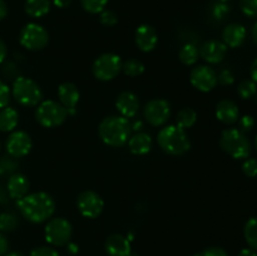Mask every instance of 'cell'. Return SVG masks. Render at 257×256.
I'll return each instance as SVG.
<instances>
[{"label":"cell","instance_id":"cell-1","mask_svg":"<svg viewBox=\"0 0 257 256\" xmlns=\"http://www.w3.org/2000/svg\"><path fill=\"white\" fill-rule=\"evenodd\" d=\"M18 210L25 220L33 223H42L53 216L55 201L49 193L34 192L25 195L17 202Z\"/></svg>","mask_w":257,"mask_h":256},{"label":"cell","instance_id":"cell-2","mask_svg":"<svg viewBox=\"0 0 257 256\" xmlns=\"http://www.w3.org/2000/svg\"><path fill=\"white\" fill-rule=\"evenodd\" d=\"M99 137L105 145L110 147H122L131 137V123L122 115H109L105 117L98 127Z\"/></svg>","mask_w":257,"mask_h":256},{"label":"cell","instance_id":"cell-3","mask_svg":"<svg viewBox=\"0 0 257 256\" xmlns=\"http://www.w3.org/2000/svg\"><path fill=\"white\" fill-rule=\"evenodd\" d=\"M158 146L171 156H181L191 148V141L185 130L178 125H167L157 135Z\"/></svg>","mask_w":257,"mask_h":256},{"label":"cell","instance_id":"cell-4","mask_svg":"<svg viewBox=\"0 0 257 256\" xmlns=\"http://www.w3.org/2000/svg\"><path fill=\"white\" fill-rule=\"evenodd\" d=\"M220 146L227 155L235 160L248 158L251 153V142L243 132L237 128H227L222 132Z\"/></svg>","mask_w":257,"mask_h":256},{"label":"cell","instance_id":"cell-5","mask_svg":"<svg viewBox=\"0 0 257 256\" xmlns=\"http://www.w3.org/2000/svg\"><path fill=\"white\" fill-rule=\"evenodd\" d=\"M13 97L24 107H34L42 100L43 93L34 80L25 77H18L13 83Z\"/></svg>","mask_w":257,"mask_h":256},{"label":"cell","instance_id":"cell-6","mask_svg":"<svg viewBox=\"0 0 257 256\" xmlns=\"http://www.w3.org/2000/svg\"><path fill=\"white\" fill-rule=\"evenodd\" d=\"M35 118L40 125L45 128H54L62 125L68 118V110L55 100H44L38 105Z\"/></svg>","mask_w":257,"mask_h":256},{"label":"cell","instance_id":"cell-7","mask_svg":"<svg viewBox=\"0 0 257 256\" xmlns=\"http://www.w3.org/2000/svg\"><path fill=\"white\" fill-rule=\"evenodd\" d=\"M123 62L119 55L114 53H104L93 63V74L98 80L108 82L117 77L122 70Z\"/></svg>","mask_w":257,"mask_h":256},{"label":"cell","instance_id":"cell-8","mask_svg":"<svg viewBox=\"0 0 257 256\" xmlns=\"http://www.w3.org/2000/svg\"><path fill=\"white\" fill-rule=\"evenodd\" d=\"M44 232L48 243L53 246H64L70 242L73 227L64 217H55L48 221Z\"/></svg>","mask_w":257,"mask_h":256},{"label":"cell","instance_id":"cell-9","mask_svg":"<svg viewBox=\"0 0 257 256\" xmlns=\"http://www.w3.org/2000/svg\"><path fill=\"white\" fill-rule=\"evenodd\" d=\"M19 42L28 50H42L49 42V34L42 25L29 23L20 32Z\"/></svg>","mask_w":257,"mask_h":256},{"label":"cell","instance_id":"cell-10","mask_svg":"<svg viewBox=\"0 0 257 256\" xmlns=\"http://www.w3.org/2000/svg\"><path fill=\"white\" fill-rule=\"evenodd\" d=\"M77 206L82 216L87 218H95L102 213L104 201L94 191H84L78 196Z\"/></svg>","mask_w":257,"mask_h":256},{"label":"cell","instance_id":"cell-11","mask_svg":"<svg viewBox=\"0 0 257 256\" xmlns=\"http://www.w3.org/2000/svg\"><path fill=\"white\" fill-rule=\"evenodd\" d=\"M171 114L170 103L165 99H152L146 104L145 118L153 127H161L168 120Z\"/></svg>","mask_w":257,"mask_h":256},{"label":"cell","instance_id":"cell-12","mask_svg":"<svg viewBox=\"0 0 257 256\" xmlns=\"http://www.w3.org/2000/svg\"><path fill=\"white\" fill-rule=\"evenodd\" d=\"M191 84L201 92H210L217 85V74L208 65H197L190 74Z\"/></svg>","mask_w":257,"mask_h":256},{"label":"cell","instance_id":"cell-13","mask_svg":"<svg viewBox=\"0 0 257 256\" xmlns=\"http://www.w3.org/2000/svg\"><path fill=\"white\" fill-rule=\"evenodd\" d=\"M7 151L13 158H22L32 151L33 142L30 136L24 131H15L8 137Z\"/></svg>","mask_w":257,"mask_h":256},{"label":"cell","instance_id":"cell-14","mask_svg":"<svg viewBox=\"0 0 257 256\" xmlns=\"http://www.w3.org/2000/svg\"><path fill=\"white\" fill-rule=\"evenodd\" d=\"M227 53V45L220 40L211 39L203 43L201 47L200 55L205 62L210 63V64H217V63L222 62Z\"/></svg>","mask_w":257,"mask_h":256},{"label":"cell","instance_id":"cell-15","mask_svg":"<svg viewBox=\"0 0 257 256\" xmlns=\"http://www.w3.org/2000/svg\"><path fill=\"white\" fill-rule=\"evenodd\" d=\"M135 40L137 47L142 52H152L158 43L157 30L150 24H142L137 28L135 35Z\"/></svg>","mask_w":257,"mask_h":256},{"label":"cell","instance_id":"cell-16","mask_svg":"<svg viewBox=\"0 0 257 256\" xmlns=\"http://www.w3.org/2000/svg\"><path fill=\"white\" fill-rule=\"evenodd\" d=\"M58 98L60 100V104L68 110V114L72 113L74 114L75 107H77L78 102H79L80 93L78 90L77 85L73 83H62L58 87Z\"/></svg>","mask_w":257,"mask_h":256},{"label":"cell","instance_id":"cell-17","mask_svg":"<svg viewBox=\"0 0 257 256\" xmlns=\"http://www.w3.org/2000/svg\"><path fill=\"white\" fill-rule=\"evenodd\" d=\"M115 108L120 115L127 119L133 118L140 109V100L138 97L132 92H123L118 95L115 100Z\"/></svg>","mask_w":257,"mask_h":256},{"label":"cell","instance_id":"cell-18","mask_svg":"<svg viewBox=\"0 0 257 256\" xmlns=\"http://www.w3.org/2000/svg\"><path fill=\"white\" fill-rule=\"evenodd\" d=\"M105 252L109 256H131V242L125 236L113 233L105 241Z\"/></svg>","mask_w":257,"mask_h":256},{"label":"cell","instance_id":"cell-19","mask_svg":"<svg viewBox=\"0 0 257 256\" xmlns=\"http://www.w3.org/2000/svg\"><path fill=\"white\" fill-rule=\"evenodd\" d=\"M216 117L223 124H233L240 118L237 104L230 99H222L216 105Z\"/></svg>","mask_w":257,"mask_h":256},{"label":"cell","instance_id":"cell-20","mask_svg":"<svg viewBox=\"0 0 257 256\" xmlns=\"http://www.w3.org/2000/svg\"><path fill=\"white\" fill-rule=\"evenodd\" d=\"M29 186V180H28L27 176L23 175V173H14L8 180V195L10 198H14L17 201L20 200L25 195H28Z\"/></svg>","mask_w":257,"mask_h":256},{"label":"cell","instance_id":"cell-21","mask_svg":"<svg viewBox=\"0 0 257 256\" xmlns=\"http://www.w3.org/2000/svg\"><path fill=\"white\" fill-rule=\"evenodd\" d=\"M223 43L230 48H238L243 44L246 39V29L243 25L232 23L223 29Z\"/></svg>","mask_w":257,"mask_h":256},{"label":"cell","instance_id":"cell-22","mask_svg":"<svg viewBox=\"0 0 257 256\" xmlns=\"http://www.w3.org/2000/svg\"><path fill=\"white\" fill-rule=\"evenodd\" d=\"M128 148H130L133 155H147L151 148H152V138L147 133H136L135 136L130 137V140H128Z\"/></svg>","mask_w":257,"mask_h":256},{"label":"cell","instance_id":"cell-23","mask_svg":"<svg viewBox=\"0 0 257 256\" xmlns=\"http://www.w3.org/2000/svg\"><path fill=\"white\" fill-rule=\"evenodd\" d=\"M19 122V114L12 107H4L0 109V131L2 132H12L15 130Z\"/></svg>","mask_w":257,"mask_h":256},{"label":"cell","instance_id":"cell-24","mask_svg":"<svg viewBox=\"0 0 257 256\" xmlns=\"http://www.w3.org/2000/svg\"><path fill=\"white\" fill-rule=\"evenodd\" d=\"M50 10L49 0H27L25 13L32 18H42Z\"/></svg>","mask_w":257,"mask_h":256},{"label":"cell","instance_id":"cell-25","mask_svg":"<svg viewBox=\"0 0 257 256\" xmlns=\"http://www.w3.org/2000/svg\"><path fill=\"white\" fill-rule=\"evenodd\" d=\"M196 120H197V113L195 109L190 107H185L177 113V117H176V122L180 128L182 130H187L195 125Z\"/></svg>","mask_w":257,"mask_h":256},{"label":"cell","instance_id":"cell-26","mask_svg":"<svg viewBox=\"0 0 257 256\" xmlns=\"http://www.w3.org/2000/svg\"><path fill=\"white\" fill-rule=\"evenodd\" d=\"M198 57H200V52H198L197 47L191 43L185 44L178 52V58H180L181 63L185 65H193L197 63Z\"/></svg>","mask_w":257,"mask_h":256},{"label":"cell","instance_id":"cell-27","mask_svg":"<svg viewBox=\"0 0 257 256\" xmlns=\"http://www.w3.org/2000/svg\"><path fill=\"white\" fill-rule=\"evenodd\" d=\"M243 236L246 242L252 250L257 251V217H251L243 227Z\"/></svg>","mask_w":257,"mask_h":256},{"label":"cell","instance_id":"cell-28","mask_svg":"<svg viewBox=\"0 0 257 256\" xmlns=\"http://www.w3.org/2000/svg\"><path fill=\"white\" fill-rule=\"evenodd\" d=\"M122 70L124 72L125 75L128 77H140L141 74H143L145 72V65L141 60L138 59H128L127 62L123 63L122 65Z\"/></svg>","mask_w":257,"mask_h":256},{"label":"cell","instance_id":"cell-29","mask_svg":"<svg viewBox=\"0 0 257 256\" xmlns=\"http://www.w3.org/2000/svg\"><path fill=\"white\" fill-rule=\"evenodd\" d=\"M18 217L13 212L0 213V232H12L18 227Z\"/></svg>","mask_w":257,"mask_h":256},{"label":"cell","instance_id":"cell-30","mask_svg":"<svg viewBox=\"0 0 257 256\" xmlns=\"http://www.w3.org/2000/svg\"><path fill=\"white\" fill-rule=\"evenodd\" d=\"M257 89V83L253 82L252 79H245L238 84L237 93L242 99H250L255 97V93Z\"/></svg>","mask_w":257,"mask_h":256},{"label":"cell","instance_id":"cell-31","mask_svg":"<svg viewBox=\"0 0 257 256\" xmlns=\"http://www.w3.org/2000/svg\"><path fill=\"white\" fill-rule=\"evenodd\" d=\"M80 3L85 12L90 14H98L105 9L108 0H80Z\"/></svg>","mask_w":257,"mask_h":256},{"label":"cell","instance_id":"cell-32","mask_svg":"<svg viewBox=\"0 0 257 256\" xmlns=\"http://www.w3.org/2000/svg\"><path fill=\"white\" fill-rule=\"evenodd\" d=\"M241 12L248 18H257V0H240Z\"/></svg>","mask_w":257,"mask_h":256},{"label":"cell","instance_id":"cell-33","mask_svg":"<svg viewBox=\"0 0 257 256\" xmlns=\"http://www.w3.org/2000/svg\"><path fill=\"white\" fill-rule=\"evenodd\" d=\"M212 17L217 20H222L225 19L226 17L230 13V7H228L226 3L222 2H217L216 4H213L212 7Z\"/></svg>","mask_w":257,"mask_h":256},{"label":"cell","instance_id":"cell-34","mask_svg":"<svg viewBox=\"0 0 257 256\" xmlns=\"http://www.w3.org/2000/svg\"><path fill=\"white\" fill-rule=\"evenodd\" d=\"M118 17L113 10H107L104 9L100 13V23L105 27H113V25L117 24Z\"/></svg>","mask_w":257,"mask_h":256},{"label":"cell","instance_id":"cell-35","mask_svg":"<svg viewBox=\"0 0 257 256\" xmlns=\"http://www.w3.org/2000/svg\"><path fill=\"white\" fill-rule=\"evenodd\" d=\"M242 171L247 177H256L257 176V160L256 158H247L242 165Z\"/></svg>","mask_w":257,"mask_h":256},{"label":"cell","instance_id":"cell-36","mask_svg":"<svg viewBox=\"0 0 257 256\" xmlns=\"http://www.w3.org/2000/svg\"><path fill=\"white\" fill-rule=\"evenodd\" d=\"M238 127H240L238 130H240L241 132H250V131L255 127V119H253L252 115L250 114L243 115V117H241L240 119H238Z\"/></svg>","mask_w":257,"mask_h":256},{"label":"cell","instance_id":"cell-37","mask_svg":"<svg viewBox=\"0 0 257 256\" xmlns=\"http://www.w3.org/2000/svg\"><path fill=\"white\" fill-rule=\"evenodd\" d=\"M29 256H59V253L55 248L49 247V246H40V247L34 248Z\"/></svg>","mask_w":257,"mask_h":256},{"label":"cell","instance_id":"cell-38","mask_svg":"<svg viewBox=\"0 0 257 256\" xmlns=\"http://www.w3.org/2000/svg\"><path fill=\"white\" fill-rule=\"evenodd\" d=\"M10 100V89L3 80H0V109L7 107Z\"/></svg>","mask_w":257,"mask_h":256},{"label":"cell","instance_id":"cell-39","mask_svg":"<svg viewBox=\"0 0 257 256\" xmlns=\"http://www.w3.org/2000/svg\"><path fill=\"white\" fill-rule=\"evenodd\" d=\"M217 82H220L222 85H231L235 82V77L230 69H223L220 75H217Z\"/></svg>","mask_w":257,"mask_h":256},{"label":"cell","instance_id":"cell-40","mask_svg":"<svg viewBox=\"0 0 257 256\" xmlns=\"http://www.w3.org/2000/svg\"><path fill=\"white\" fill-rule=\"evenodd\" d=\"M17 167V163L13 162L10 158L4 157L0 161V175H5V173H10L12 171L15 170Z\"/></svg>","mask_w":257,"mask_h":256},{"label":"cell","instance_id":"cell-41","mask_svg":"<svg viewBox=\"0 0 257 256\" xmlns=\"http://www.w3.org/2000/svg\"><path fill=\"white\" fill-rule=\"evenodd\" d=\"M193 256H228L223 248L221 247H208L206 250L201 251V252L196 253Z\"/></svg>","mask_w":257,"mask_h":256},{"label":"cell","instance_id":"cell-42","mask_svg":"<svg viewBox=\"0 0 257 256\" xmlns=\"http://www.w3.org/2000/svg\"><path fill=\"white\" fill-rule=\"evenodd\" d=\"M8 248H9V242L3 232H0V256H4L8 252Z\"/></svg>","mask_w":257,"mask_h":256},{"label":"cell","instance_id":"cell-43","mask_svg":"<svg viewBox=\"0 0 257 256\" xmlns=\"http://www.w3.org/2000/svg\"><path fill=\"white\" fill-rule=\"evenodd\" d=\"M7 54H8V49H7V45H5L4 40L0 38V63H3L5 60V58H7Z\"/></svg>","mask_w":257,"mask_h":256},{"label":"cell","instance_id":"cell-44","mask_svg":"<svg viewBox=\"0 0 257 256\" xmlns=\"http://www.w3.org/2000/svg\"><path fill=\"white\" fill-rule=\"evenodd\" d=\"M250 74H251V78H252L253 82L257 83V58L255 60H253L252 64H251Z\"/></svg>","mask_w":257,"mask_h":256},{"label":"cell","instance_id":"cell-45","mask_svg":"<svg viewBox=\"0 0 257 256\" xmlns=\"http://www.w3.org/2000/svg\"><path fill=\"white\" fill-rule=\"evenodd\" d=\"M55 7L60 8V9H64V8H68L72 3V0H53Z\"/></svg>","mask_w":257,"mask_h":256},{"label":"cell","instance_id":"cell-46","mask_svg":"<svg viewBox=\"0 0 257 256\" xmlns=\"http://www.w3.org/2000/svg\"><path fill=\"white\" fill-rule=\"evenodd\" d=\"M8 14V7L4 0H0V20L4 19Z\"/></svg>","mask_w":257,"mask_h":256},{"label":"cell","instance_id":"cell-47","mask_svg":"<svg viewBox=\"0 0 257 256\" xmlns=\"http://www.w3.org/2000/svg\"><path fill=\"white\" fill-rule=\"evenodd\" d=\"M238 256H257L256 251L252 250V248H242L238 253Z\"/></svg>","mask_w":257,"mask_h":256},{"label":"cell","instance_id":"cell-48","mask_svg":"<svg viewBox=\"0 0 257 256\" xmlns=\"http://www.w3.org/2000/svg\"><path fill=\"white\" fill-rule=\"evenodd\" d=\"M67 250H68V252L72 253V255H75V253H78V251H79V247H78L77 243L69 242L67 245Z\"/></svg>","mask_w":257,"mask_h":256},{"label":"cell","instance_id":"cell-49","mask_svg":"<svg viewBox=\"0 0 257 256\" xmlns=\"http://www.w3.org/2000/svg\"><path fill=\"white\" fill-rule=\"evenodd\" d=\"M131 128H132V131H141L143 128V123L141 120H136L133 124H131Z\"/></svg>","mask_w":257,"mask_h":256},{"label":"cell","instance_id":"cell-50","mask_svg":"<svg viewBox=\"0 0 257 256\" xmlns=\"http://www.w3.org/2000/svg\"><path fill=\"white\" fill-rule=\"evenodd\" d=\"M252 39L255 42V44L257 45V22L253 24L252 27Z\"/></svg>","mask_w":257,"mask_h":256},{"label":"cell","instance_id":"cell-51","mask_svg":"<svg viewBox=\"0 0 257 256\" xmlns=\"http://www.w3.org/2000/svg\"><path fill=\"white\" fill-rule=\"evenodd\" d=\"M4 256H23L20 252H9V253H5Z\"/></svg>","mask_w":257,"mask_h":256},{"label":"cell","instance_id":"cell-52","mask_svg":"<svg viewBox=\"0 0 257 256\" xmlns=\"http://www.w3.org/2000/svg\"><path fill=\"white\" fill-rule=\"evenodd\" d=\"M255 148H256V151H257V136H256V138H255Z\"/></svg>","mask_w":257,"mask_h":256},{"label":"cell","instance_id":"cell-53","mask_svg":"<svg viewBox=\"0 0 257 256\" xmlns=\"http://www.w3.org/2000/svg\"><path fill=\"white\" fill-rule=\"evenodd\" d=\"M218 2H222V3H227V2H230V0H218Z\"/></svg>","mask_w":257,"mask_h":256},{"label":"cell","instance_id":"cell-54","mask_svg":"<svg viewBox=\"0 0 257 256\" xmlns=\"http://www.w3.org/2000/svg\"><path fill=\"white\" fill-rule=\"evenodd\" d=\"M255 97H256V100H257V89H256V93H255Z\"/></svg>","mask_w":257,"mask_h":256},{"label":"cell","instance_id":"cell-55","mask_svg":"<svg viewBox=\"0 0 257 256\" xmlns=\"http://www.w3.org/2000/svg\"><path fill=\"white\" fill-rule=\"evenodd\" d=\"M0 148H2V145H0Z\"/></svg>","mask_w":257,"mask_h":256}]
</instances>
